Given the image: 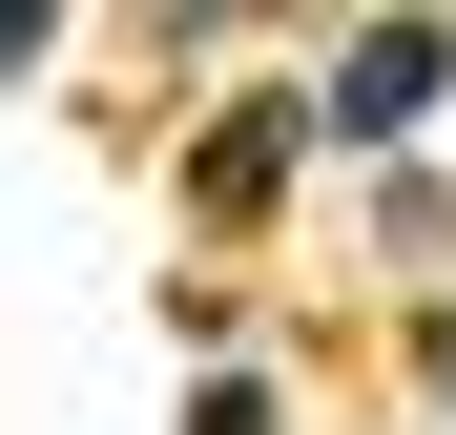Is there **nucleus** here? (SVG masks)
Instances as JSON below:
<instances>
[{
	"instance_id": "f257e3e1",
	"label": "nucleus",
	"mask_w": 456,
	"mask_h": 435,
	"mask_svg": "<svg viewBox=\"0 0 456 435\" xmlns=\"http://www.w3.org/2000/svg\"><path fill=\"white\" fill-rule=\"evenodd\" d=\"M456 104V21H353L332 42V84H312V145H395Z\"/></svg>"
},
{
	"instance_id": "f03ea898",
	"label": "nucleus",
	"mask_w": 456,
	"mask_h": 435,
	"mask_svg": "<svg viewBox=\"0 0 456 435\" xmlns=\"http://www.w3.org/2000/svg\"><path fill=\"white\" fill-rule=\"evenodd\" d=\"M290 145H312V104H228V125H208V166H187V207H208V229H270Z\"/></svg>"
},
{
	"instance_id": "7ed1b4c3",
	"label": "nucleus",
	"mask_w": 456,
	"mask_h": 435,
	"mask_svg": "<svg viewBox=\"0 0 456 435\" xmlns=\"http://www.w3.org/2000/svg\"><path fill=\"white\" fill-rule=\"evenodd\" d=\"M187 435H270V374H208V394H187Z\"/></svg>"
},
{
	"instance_id": "20e7f679",
	"label": "nucleus",
	"mask_w": 456,
	"mask_h": 435,
	"mask_svg": "<svg viewBox=\"0 0 456 435\" xmlns=\"http://www.w3.org/2000/svg\"><path fill=\"white\" fill-rule=\"evenodd\" d=\"M42 42H62V21H42V0H21V21H0V84H21V62H42Z\"/></svg>"
}]
</instances>
